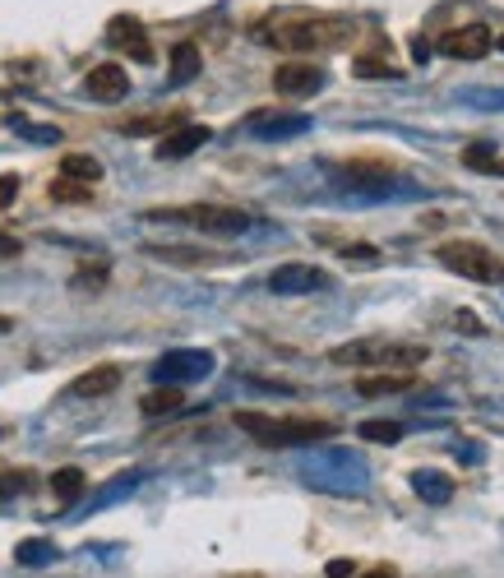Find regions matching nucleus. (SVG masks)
I'll return each mask as SVG.
<instances>
[{
  "label": "nucleus",
  "mask_w": 504,
  "mask_h": 578,
  "mask_svg": "<svg viewBox=\"0 0 504 578\" xmlns=\"http://www.w3.org/2000/svg\"><path fill=\"white\" fill-rule=\"evenodd\" d=\"M352 23L342 19H287V23H264V29H255L259 42L269 47H282V51H329L338 42H348Z\"/></svg>",
  "instance_id": "nucleus-1"
},
{
  "label": "nucleus",
  "mask_w": 504,
  "mask_h": 578,
  "mask_svg": "<svg viewBox=\"0 0 504 578\" xmlns=\"http://www.w3.org/2000/svg\"><path fill=\"white\" fill-rule=\"evenodd\" d=\"M236 426H241L250 440L269 444V450H287V444H315V440H329L338 426L320 422V416H264V412H236Z\"/></svg>",
  "instance_id": "nucleus-2"
},
{
  "label": "nucleus",
  "mask_w": 504,
  "mask_h": 578,
  "mask_svg": "<svg viewBox=\"0 0 504 578\" xmlns=\"http://www.w3.org/2000/svg\"><path fill=\"white\" fill-rule=\"evenodd\" d=\"M435 259L449 273H463L467 282H486V287L504 282V259L491 246H482V241H444L435 250Z\"/></svg>",
  "instance_id": "nucleus-3"
},
{
  "label": "nucleus",
  "mask_w": 504,
  "mask_h": 578,
  "mask_svg": "<svg viewBox=\"0 0 504 578\" xmlns=\"http://www.w3.org/2000/svg\"><path fill=\"white\" fill-rule=\"evenodd\" d=\"M431 352L421 343H393V338H357V343H342L329 352V361L338 365H416Z\"/></svg>",
  "instance_id": "nucleus-4"
},
{
  "label": "nucleus",
  "mask_w": 504,
  "mask_h": 578,
  "mask_svg": "<svg viewBox=\"0 0 504 578\" xmlns=\"http://www.w3.org/2000/svg\"><path fill=\"white\" fill-rule=\"evenodd\" d=\"M148 218H172V223H191L199 231H214V236H236L250 227V214L241 208H223V204H195V208H153Z\"/></svg>",
  "instance_id": "nucleus-5"
},
{
  "label": "nucleus",
  "mask_w": 504,
  "mask_h": 578,
  "mask_svg": "<svg viewBox=\"0 0 504 578\" xmlns=\"http://www.w3.org/2000/svg\"><path fill=\"white\" fill-rule=\"evenodd\" d=\"M491 47H495V38H491L486 23H463V29H449L440 38V51L449 61H482Z\"/></svg>",
  "instance_id": "nucleus-6"
},
{
  "label": "nucleus",
  "mask_w": 504,
  "mask_h": 578,
  "mask_svg": "<svg viewBox=\"0 0 504 578\" xmlns=\"http://www.w3.org/2000/svg\"><path fill=\"white\" fill-rule=\"evenodd\" d=\"M274 89L282 97H310V93L325 89V70L315 65V61H282L274 70Z\"/></svg>",
  "instance_id": "nucleus-7"
},
{
  "label": "nucleus",
  "mask_w": 504,
  "mask_h": 578,
  "mask_svg": "<svg viewBox=\"0 0 504 578\" xmlns=\"http://www.w3.org/2000/svg\"><path fill=\"white\" fill-rule=\"evenodd\" d=\"M208 371H214V357L208 352H167L153 365V380L157 384H185V380H204Z\"/></svg>",
  "instance_id": "nucleus-8"
},
{
  "label": "nucleus",
  "mask_w": 504,
  "mask_h": 578,
  "mask_svg": "<svg viewBox=\"0 0 504 578\" xmlns=\"http://www.w3.org/2000/svg\"><path fill=\"white\" fill-rule=\"evenodd\" d=\"M107 42L121 51V56H130V61H144V65L153 61V42H148L144 23L135 14H116L112 29H107Z\"/></svg>",
  "instance_id": "nucleus-9"
},
{
  "label": "nucleus",
  "mask_w": 504,
  "mask_h": 578,
  "mask_svg": "<svg viewBox=\"0 0 504 578\" xmlns=\"http://www.w3.org/2000/svg\"><path fill=\"white\" fill-rule=\"evenodd\" d=\"M320 287H329V273L315 269V265H282L269 273V292L278 297H297V292H320Z\"/></svg>",
  "instance_id": "nucleus-10"
},
{
  "label": "nucleus",
  "mask_w": 504,
  "mask_h": 578,
  "mask_svg": "<svg viewBox=\"0 0 504 578\" xmlns=\"http://www.w3.org/2000/svg\"><path fill=\"white\" fill-rule=\"evenodd\" d=\"M246 130L255 140H291V135H301V130H310V116H291V112H255L246 121Z\"/></svg>",
  "instance_id": "nucleus-11"
},
{
  "label": "nucleus",
  "mask_w": 504,
  "mask_h": 578,
  "mask_svg": "<svg viewBox=\"0 0 504 578\" xmlns=\"http://www.w3.org/2000/svg\"><path fill=\"white\" fill-rule=\"evenodd\" d=\"M84 93H89L93 102H121V97L130 93V79H125V70H121L116 61H107V65H97V70L84 79Z\"/></svg>",
  "instance_id": "nucleus-12"
},
{
  "label": "nucleus",
  "mask_w": 504,
  "mask_h": 578,
  "mask_svg": "<svg viewBox=\"0 0 504 578\" xmlns=\"http://www.w3.org/2000/svg\"><path fill=\"white\" fill-rule=\"evenodd\" d=\"M116 389H121V365H93V371H84L65 393L70 399H107Z\"/></svg>",
  "instance_id": "nucleus-13"
},
{
  "label": "nucleus",
  "mask_w": 504,
  "mask_h": 578,
  "mask_svg": "<svg viewBox=\"0 0 504 578\" xmlns=\"http://www.w3.org/2000/svg\"><path fill=\"white\" fill-rule=\"evenodd\" d=\"M199 144H208V125H181V130H172V135L157 144V157H185V153H195Z\"/></svg>",
  "instance_id": "nucleus-14"
},
{
  "label": "nucleus",
  "mask_w": 504,
  "mask_h": 578,
  "mask_svg": "<svg viewBox=\"0 0 504 578\" xmlns=\"http://www.w3.org/2000/svg\"><path fill=\"white\" fill-rule=\"evenodd\" d=\"M412 491L426 505H449V500H454V482H449L444 472H431V467L426 472H412Z\"/></svg>",
  "instance_id": "nucleus-15"
},
{
  "label": "nucleus",
  "mask_w": 504,
  "mask_h": 578,
  "mask_svg": "<svg viewBox=\"0 0 504 578\" xmlns=\"http://www.w3.org/2000/svg\"><path fill=\"white\" fill-rule=\"evenodd\" d=\"M181 407H185L181 384H157L153 393H144V399H140V412H144V416H167V412H181Z\"/></svg>",
  "instance_id": "nucleus-16"
},
{
  "label": "nucleus",
  "mask_w": 504,
  "mask_h": 578,
  "mask_svg": "<svg viewBox=\"0 0 504 578\" xmlns=\"http://www.w3.org/2000/svg\"><path fill=\"white\" fill-rule=\"evenodd\" d=\"M416 380L412 375H361L357 393L361 399H389V393H412Z\"/></svg>",
  "instance_id": "nucleus-17"
},
{
  "label": "nucleus",
  "mask_w": 504,
  "mask_h": 578,
  "mask_svg": "<svg viewBox=\"0 0 504 578\" xmlns=\"http://www.w3.org/2000/svg\"><path fill=\"white\" fill-rule=\"evenodd\" d=\"M199 47L195 42H181L176 51H172V70H167V79H172V84H191V79L199 74Z\"/></svg>",
  "instance_id": "nucleus-18"
},
{
  "label": "nucleus",
  "mask_w": 504,
  "mask_h": 578,
  "mask_svg": "<svg viewBox=\"0 0 504 578\" xmlns=\"http://www.w3.org/2000/svg\"><path fill=\"white\" fill-rule=\"evenodd\" d=\"M61 176L79 180V186H97V180H102V163H97V157H89V153H70L65 163H61Z\"/></svg>",
  "instance_id": "nucleus-19"
},
{
  "label": "nucleus",
  "mask_w": 504,
  "mask_h": 578,
  "mask_svg": "<svg viewBox=\"0 0 504 578\" xmlns=\"http://www.w3.org/2000/svg\"><path fill=\"white\" fill-rule=\"evenodd\" d=\"M463 163H467L472 172H482V176H500V172H504V163H500V153H495L491 140L467 144V148H463Z\"/></svg>",
  "instance_id": "nucleus-20"
},
{
  "label": "nucleus",
  "mask_w": 504,
  "mask_h": 578,
  "mask_svg": "<svg viewBox=\"0 0 504 578\" xmlns=\"http://www.w3.org/2000/svg\"><path fill=\"white\" fill-rule=\"evenodd\" d=\"M84 486H89V477L79 467H56V472H51V495H56V500H79Z\"/></svg>",
  "instance_id": "nucleus-21"
},
{
  "label": "nucleus",
  "mask_w": 504,
  "mask_h": 578,
  "mask_svg": "<svg viewBox=\"0 0 504 578\" xmlns=\"http://www.w3.org/2000/svg\"><path fill=\"white\" fill-rule=\"evenodd\" d=\"M357 431L370 444H398V440H403V426H398V422H361Z\"/></svg>",
  "instance_id": "nucleus-22"
},
{
  "label": "nucleus",
  "mask_w": 504,
  "mask_h": 578,
  "mask_svg": "<svg viewBox=\"0 0 504 578\" xmlns=\"http://www.w3.org/2000/svg\"><path fill=\"white\" fill-rule=\"evenodd\" d=\"M51 199H61V204H84V199H93V186H79V180L61 176V180H51Z\"/></svg>",
  "instance_id": "nucleus-23"
},
{
  "label": "nucleus",
  "mask_w": 504,
  "mask_h": 578,
  "mask_svg": "<svg viewBox=\"0 0 504 578\" xmlns=\"http://www.w3.org/2000/svg\"><path fill=\"white\" fill-rule=\"evenodd\" d=\"M29 486H33V472H23V467L0 472V500H10V495H23Z\"/></svg>",
  "instance_id": "nucleus-24"
},
{
  "label": "nucleus",
  "mask_w": 504,
  "mask_h": 578,
  "mask_svg": "<svg viewBox=\"0 0 504 578\" xmlns=\"http://www.w3.org/2000/svg\"><path fill=\"white\" fill-rule=\"evenodd\" d=\"M14 556H19V565H47V560H56V546L51 541H23Z\"/></svg>",
  "instance_id": "nucleus-25"
},
{
  "label": "nucleus",
  "mask_w": 504,
  "mask_h": 578,
  "mask_svg": "<svg viewBox=\"0 0 504 578\" xmlns=\"http://www.w3.org/2000/svg\"><path fill=\"white\" fill-rule=\"evenodd\" d=\"M148 255L157 259H176V265H208L214 255H199V250H172V246H148Z\"/></svg>",
  "instance_id": "nucleus-26"
},
{
  "label": "nucleus",
  "mask_w": 504,
  "mask_h": 578,
  "mask_svg": "<svg viewBox=\"0 0 504 578\" xmlns=\"http://www.w3.org/2000/svg\"><path fill=\"white\" fill-rule=\"evenodd\" d=\"M352 74H366V79H393V70H389V65H380L376 56H361V61H352Z\"/></svg>",
  "instance_id": "nucleus-27"
},
{
  "label": "nucleus",
  "mask_w": 504,
  "mask_h": 578,
  "mask_svg": "<svg viewBox=\"0 0 504 578\" xmlns=\"http://www.w3.org/2000/svg\"><path fill=\"white\" fill-rule=\"evenodd\" d=\"M102 282H107V265H93V269H79L74 273V287H93V292H97Z\"/></svg>",
  "instance_id": "nucleus-28"
},
{
  "label": "nucleus",
  "mask_w": 504,
  "mask_h": 578,
  "mask_svg": "<svg viewBox=\"0 0 504 578\" xmlns=\"http://www.w3.org/2000/svg\"><path fill=\"white\" fill-rule=\"evenodd\" d=\"M176 116H144V121H130L125 125V135H144V130H167Z\"/></svg>",
  "instance_id": "nucleus-29"
},
{
  "label": "nucleus",
  "mask_w": 504,
  "mask_h": 578,
  "mask_svg": "<svg viewBox=\"0 0 504 578\" xmlns=\"http://www.w3.org/2000/svg\"><path fill=\"white\" fill-rule=\"evenodd\" d=\"M342 259H348V265H376L380 250H370V246H342Z\"/></svg>",
  "instance_id": "nucleus-30"
},
{
  "label": "nucleus",
  "mask_w": 504,
  "mask_h": 578,
  "mask_svg": "<svg viewBox=\"0 0 504 578\" xmlns=\"http://www.w3.org/2000/svg\"><path fill=\"white\" fill-rule=\"evenodd\" d=\"M14 195H19V176H14V172H6V176H0V208H10V204H14Z\"/></svg>",
  "instance_id": "nucleus-31"
},
{
  "label": "nucleus",
  "mask_w": 504,
  "mask_h": 578,
  "mask_svg": "<svg viewBox=\"0 0 504 578\" xmlns=\"http://www.w3.org/2000/svg\"><path fill=\"white\" fill-rule=\"evenodd\" d=\"M325 574H329V578H357V565H352V560H329Z\"/></svg>",
  "instance_id": "nucleus-32"
},
{
  "label": "nucleus",
  "mask_w": 504,
  "mask_h": 578,
  "mask_svg": "<svg viewBox=\"0 0 504 578\" xmlns=\"http://www.w3.org/2000/svg\"><path fill=\"white\" fill-rule=\"evenodd\" d=\"M19 250H23V246L14 241V236H0V259H14Z\"/></svg>",
  "instance_id": "nucleus-33"
},
{
  "label": "nucleus",
  "mask_w": 504,
  "mask_h": 578,
  "mask_svg": "<svg viewBox=\"0 0 504 578\" xmlns=\"http://www.w3.org/2000/svg\"><path fill=\"white\" fill-rule=\"evenodd\" d=\"M361 578H398V569L393 565H376V569H366Z\"/></svg>",
  "instance_id": "nucleus-34"
},
{
  "label": "nucleus",
  "mask_w": 504,
  "mask_h": 578,
  "mask_svg": "<svg viewBox=\"0 0 504 578\" xmlns=\"http://www.w3.org/2000/svg\"><path fill=\"white\" fill-rule=\"evenodd\" d=\"M14 329V320H10V314H0V333H10Z\"/></svg>",
  "instance_id": "nucleus-35"
},
{
  "label": "nucleus",
  "mask_w": 504,
  "mask_h": 578,
  "mask_svg": "<svg viewBox=\"0 0 504 578\" xmlns=\"http://www.w3.org/2000/svg\"><path fill=\"white\" fill-rule=\"evenodd\" d=\"M500 51H504V38H500Z\"/></svg>",
  "instance_id": "nucleus-36"
},
{
  "label": "nucleus",
  "mask_w": 504,
  "mask_h": 578,
  "mask_svg": "<svg viewBox=\"0 0 504 578\" xmlns=\"http://www.w3.org/2000/svg\"><path fill=\"white\" fill-rule=\"evenodd\" d=\"M0 435H6V431H0Z\"/></svg>",
  "instance_id": "nucleus-37"
}]
</instances>
